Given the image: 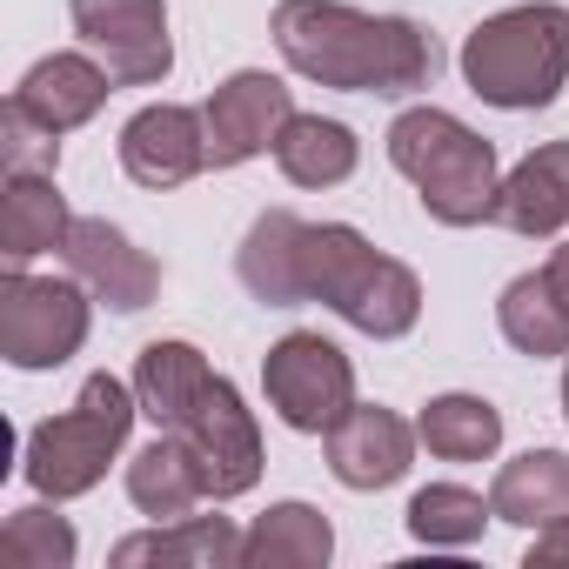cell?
I'll return each mask as SVG.
<instances>
[{"mask_svg": "<svg viewBox=\"0 0 569 569\" xmlns=\"http://www.w3.org/2000/svg\"><path fill=\"white\" fill-rule=\"evenodd\" d=\"M274 54L316 88L342 94H416L436 74V48L416 21L402 14H362L349 0H281L274 21Z\"/></svg>", "mask_w": 569, "mask_h": 569, "instance_id": "6da1fadb", "label": "cell"}, {"mask_svg": "<svg viewBox=\"0 0 569 569\" xmlns=\"http://www.w3.org/2000/svg\"><path fill=\"white\" fill-rule=\"evenodd\" d=\"M462 81L476 101L502 114H536L569 88V8L562 0H529V8H502L462 34L456 54Z\"/></svg>", "mask_w": 569, "mask_h": 569, "instance_id": "7a4b0ae2", "label": "cell"}, {"mask_svg": "<svg viewBox=\"0 0 569 569\" xmlns=\"http://www.w3.org/2000/svg\"><path fill=\"white\" fill-rule=\"evenodd\" d=\"M302 281H309V302L336 309L349 329L396 342L422 322V281L409 261L382 254L362 228L349 221H309L302 241Z\"/></svg>", "mask_w": 569, "mask_h": 569, "instance_id": "3957f363", "label": "cell"}, {"mask_svg": "<svg viewBox=\"0 0 569 569\" xmlns=\"http://www.w3.org/2000/svg\"><path fill=\"white\" fill-rule=\"evenodd\" d=\"M389 161H396V174L416 181V201L429 221H442V228L496 221V194H502L496 141H482L449 108H402L389 121Z\"/></svg>", "mask_w": 569, "mask_h": 569, "instance_id": "277c9868", "label": "cell"}, {"mask_svg": "<svg viewBox=\"0 0 569 569\" xmlns=\"http://www.w3.org/2000/svg\"><path fill=\"white\" fill-rule=\"evenodd\" d=\"M134 416H141L134 382H121V376H108V369L88 376L81 396H74V409H61V416H48V422L28 429V442H21V476H28L34 496H48V502H74V496L101 489L108 462L128 449Z\"/></svg>", "mask_w": 569, "mask_h": 569, "instance_id": "5b68a950", "label": "cell"}, {"mask_svg": "<svg viewBox=\"0 0 569 569\" xmlns=\"http://www.w3.org/2000/svg\"><path fill=\"white\" fill-rule=\"evenodd\" d=\"M88 329H94V296L81 274H28V268L0 274V356L14 369L41 376L74 362Z\"/></svg>", "mask_w": 569, "mask_h": 569, "instance_id": "8992f818", "label": "cell"}, {"mask_svg": "<svg viewBox=\"0 0 569 569\" xmlns=\"http://www.w3.org/2000/svg\"><path fill=\"white\" fill-rule=\"evenodd\" d=\"M201 469V489L208 502H234L261 482V429H254V409L241 402V389L228 376H201V389L161 422Z\"/></svg>", "mask_w": 569, "mask_h": 569, "instance_id": "52a82bcc", "label": "cell"}, {"mask_svg": "<svg viewBox=\"0 0 569 569\" xmlns=\"http://www.w3.org/2000/svg\"><path fill=\"white\" fill-rule=\"evenodd\" d=\"M261 389H268V409L296 436H329L356 409V362L329 336L289 329L261 356Z\"/></svg>", "mask_w": 569, "mask_h": 569, "instance_id": "ba28073f", "label": "cell"}, {"mask_svg": "<svg viewBox=\"0 0 569 569\" xmlns=\"http://www.w3.org/2000/svg\"><path fill=\"white\" fill-rule=\"evenodd\" d=\"M81 48L114 74V88H161L174 74L168 8L161 0H68Z\"/></svg>", "mask_w": 569, "mask_h": 569, "instance_id": "9c48e42d", "label": "cell"}, {"mask_svg": "<svg viewBox=\"0 0 569 569\" xmlns=\"http://www.w3.org/2000/svg\"><path fill=\"white\" fill-rule=\"evenodd\" d=\"M296 114V94L281 74L268 68H241L228 74L208 101H201V121H208V168H241L254 154H274L281 128Z\"/></svg>", "mask_w": 569, "mask_h": 569, "instance_id": "30bf717a", "label": "cell"}, {"mask_svg": "<svg viewBox=\"0 0 569 569\" xmlns=\"http://www.w3.org/2000/svg\"><path fill=\"white\" fill-rule=\"evenodd\" d=\"M61 261H68V274H81L88 281V296L101 302V309H114V316H141L154 296H161V261L148 254V248H134L114 221H101V214H74V228H68V241H61Z\"/></svg>", "mask_w": 569, "mask_h": 569, "instance_id": "8fae6325", "label": "cell"}, {"mask_svg": "<svg viewBox=\"0 0 569 569\" xmlns=\"http://www.w3.org/2000/svg\"><path fill=\"white\" fill-rule=\"evenodd\" d=\"M121 168H128L134 188H154V194L194 181L208 168V121H201V108H181V101L141 108L121 128Z\"/></svg>", "mask_w": 569, "mask_h": 569, "instance_id": "7c38bea8", "label": "cell"}, {"mask_svg": "<svg viewBox=\"0 0 569 569\" xmlns=\"http://www.w3.org/2000/svg\"><path fill=\"white\" fill-rule=\"evenodd\" d=\"M322 442H329V476H336L342 489L369 496V489H389V482L409 476L422 436H416L396 409H382V402H356Z\"/></svg>", "mask_w": 569, "mask_h": 569, "instance_id": "4fadbf2b", "label": "cell"}, {"mask_svg": "<svg viewBox=\"0 0 569 569\" xmlns=\"http://www.w3.org/2000/svg\"><path fill=\"white\" fill-rule=\"evenodd\" d=\"M108 94H114V74H108L88 48H61V54H41V61L21 74L14 108H21L28 121H41L48 134H74V128H88V121L108 108Z\"/></svg>", "mask_w": 569, "mask_h": 569, "instance_id": "5bb4252c", "label": "cell"}, {"mask_svg": "<svg viewBox=\"0 0 569 569\" xmlns=\"http://www.w3.org/2000/svg\"><path fill=\"white\" fill-rule=\"evenodd\" d=\"M302 241H309V221L296 208H261L234 248V274L241 289L261 302V309H302L309 302V281H302Z\"/></svg>", "mask_w": 569, "mask_h": 569, "instance_id": "9a60e30c", "label": "cell"}, {"mask_svg": "<svg viewBox=\"0 0 569 569\" xmlns=\"http://www.w3.org/2000/svg\"><path fill=\"white\" fill-rule=\"evenodd\" d=\"M496 228H509L522 241H549L569 228V141H542L536 154H522L502 174Z\"/></svg>", "mask_w": 569, "mask_h": 569, "instance_id": "2e32d148", "label": "cell"}, {"mask_svg": "<svg viewBox=\"0 0 569 569\" xmlns=\"http://www.w3.org/2000/svg\"><path fill=\"white\" fill-rule=\"evenodd\" d=\"M114 569H141V562H161V569H241V529L228 516H181V522H154L141 536H121L108 549Z\"/></svg>", "mask_w": 569, "mask_h": 569, "instance_id": "e0dca14e", "label": "cell"}, {"mask_svg": "<svg viewBox=\"0 0 569 569\" xmlns=\"http://www.w3.org/2000/svg\"><path fill=\"white\" fill-rule=\"evenodd\" d=\"M489 509L496 522H516V529H549L569 516V456L562 449H522L496 469L489 482Z\"/></svg>", "mask_w": 569, "mask_h": 569, "instance_id": "ac0fdd59", "label": "cell"}, {"mask_svg": "<svg viewBox=\"0 0 569 569\" xmlns=\"http://www.w3.org/2000/svg\"><path fill=\"white\" fill-rule=\"evenodd\" d=\"M74 214L54 188V174L41 168H21L8 174V201H0V254H8V268H28L34 254H61Z\"/></svg>", "mask_w": 569, "mask_h": 569, "instance_id": "d6986e66", "label": "cell"}, {"mask_svg": "<svg viewBox=\"0 0 569 569\" xmlns=\"http://www.w3.org/2000/svg\"><path fill=\"white\" fill-rule=\"evenodd\" d=\"M336 556V529L309 502H268L241 529V569H322Z\"/></svg>", "mask_w": 569, "mask_h": 569, "instance_id": "ffe728a7", "label": "cell"}, {"mask_svg": "<svg viewBox=\"0 0 569 569\" xmlns=\"http://www.w3.org/2000/svg\"><path fill=\"white\" fill-rule=\"evenodd\" d=\"M128 502H134L148 522H181V516H194V509L208 502L194 456H188L168 429H161L148 449L128 456Z\"/></svg>", "mask_w": 569, "mask_h": 569, "instance_id": "44dd1931", "label": "cell"}, {"mask_svg": "<svg viewBox=\"0 0 569 569\" xmlns=\"http://www.w3.org/2000/svg\"><path fill=\"white\" fill-rule=\"evenodd\" d=\"M356 161H362L356 128L322 121V114H289V128H281V141H274V168L296 188H342L356 174Z\"/></svg>", "mask_w": 569, "mask_h": 569, "instance_id": "7402d4cb", "label": "cell"}, {"mask_svg": "<svg viewBox=\"0 0 569 569\" xmlns=\"http://www.w3.org/2000/svg\"><path fill=\"white\" fill-rule=\"evenodd\" d=\"M496 329H502V342L516 356H536V362L569 356V309L556 302V289H549L542 268L536 274H516L509 289L496 296Z\"/></svg>", "mask_w": 569, "mask_h": 569, "instance_id": "603a6c76", "label": "cell"}, {"mask_svg": "<svg viewBox=\"0 0 569 569\" xmlns=\"http://www.w3.org/2000/svg\"><path fill=\"white\" fill-rule=\"evenodd\" d=\"M416 436L436 462H489L502 449V409L482 402V396H436L422 416H416Z\"/></svg>", "mask_w": 569, "mask_h": 569, "instance_id": "cb8c5ba5", "label": "cell"}, {"mask_svg": "<svg viewBox=\"0 0 569 569\" xmlns=\"http://www.w3.org/2000/svg\"><path fill=\"white\" fill-rule=\"evenodd\" d=\"M402 522L429 549H469V542H482V529L496 522V509L476 489H462V482H429V489L409 496V516Z\"/></svg>", "mask_w": 569, "mask_h": 569, "instance_id": "d4e9b609", "label": "cell"}, {"mask_svg": "<svg viewBox=\"0 0 569 569\" xmlns=\"http://www.w3.org/2000/svg\"><path fill=\"white\" fill-rule=\"evenodd\" d=\"M74 556H81L74 522L48 509V496L0 522V562H14V569H74Z\"/></svg>", "mask_w": 569, "mask_h": 569, "instance_id": "484cf974", "label": "cell"}, {"mask_svg": "<svg viewBox=\"0 0 569 569\" xmlns=\"http://www.w3.org/2000/svg\"><path fill=\"white\" fill-rule=\"evenodd\" d=\"M0 154H8V174H21V168L54 174V168H61V134H48L41 121H28V114L8 101V114H0Z\"/></svg>", "mask_w": 569, "mask_h": 569, "instance_id": "4316f807", "label": "cell"}, {"mask_svg": "<svg viewBox=\"0 0 569 569\" xmlns=\"http://www.w3.org/2000/svg\"><path fill=\"white\" fill-rule=\"evenodd\" d=\"M529 569H569V516L549 522V529H536V542H529Z\"/></svg>", "mask_w": 569, "mask_h": 569, "instance_id": "83f0119b", "label": "cell"}, {"mask_svg": "<svg viewBox=\"0 0 569 569\" xmlns=\"http://www.w3.org/2000/svg\"><path fill=\"white\" fill-rule=\"evenodd\" d=\"M542 274H549V289H556V302L569 309V241H562V248H556V254L542 261Z\"/></svg>", "mask_w": 569, "mask_h": 569, "instance_id": "f1b7e54d", "label": "cell"}, {"mask_svg": "<svg viewBox=\"0 0 569 569\" xmlns=\"http://www.w3.org/2000/svg\"><path fill=\"white\" fill-rule=\"evenodd\" d=\"M562 422H569V356H562Z\"/></svg>", "mask_w": 569, "mask_h": 569, "instance_id": "f546056e", "label": "cell"}]
</instances>
